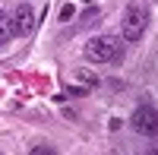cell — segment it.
<instances>
[{
	"mask_svg": "<svg viewBox=\"0 0 158 155\" xmlns=\"http://www.w3.org/2000/svg\"><path fill=\"white\" fill-rule=\"evenodd\" d=\"M82 54L92 63H120L123 60V35L120 38H114V35L89 38V44L82 48Z\"/></svg>",
	"mask_w": 158,
	"mask_h": 155,
	"instance_id": "6da1fadb",
	"label": "cell"
},
{
	"mask_svg": "<svg viewBox=\"0 0 158 155\" xmlns=\"http://www.w3.org/2000/svg\"><path fill=\"white\" fill-rule=\"evenodd\" d=\"M149 29V10L142 3H130L123 10V22H120V35L123 41H139Z\"/></svg>",
	"mask_w": 158,
	"mask_h": 155,
	"instance_id": "7a4b0ae2",
	"label": "cell"
},
{
	"mask_svg": "<svg viewBox=\"0 0 158 155\" xmlns=\"http://www.w3.org/2000/svg\"><path fill=\"white\" fill-rule=\"evenodd\" d=\"M130 127L139 136H158V111L152 105H139L133 111V117H130Z\"/></svg>",
	"mask_w": 158,
	"mask_h": 155,
	"instance_id": "3957f363",
	"label": "cell"
},
{
	"mask_svg": "<svg viewBox=\"0 0 158 155\" xmlns=\"http://www.w3.org/2000/svg\"><path fill=\"white\" fill-rule=\"evenodd\" d=\"M13 32L16 35H29L32 29H35V10L29 6V3H19L16 6V13H13Z\"/></svg>",
	"mask_w": 158,
	"mask_h": 155,
	"instance_id": "277c9868",
	"label": "cell"
},
{
	"mask_svg": "<svg viewBox=\"0 0 158 155\" xmlns=\"http://www.w3.org/2000/svg\"><path fill=\"white\" fill-rule=\"evenodd\" d=\"M13 35H16V32H13V19L0 13V48L10 44V41H13Z\"/></svg>",
	"mask_w": 158,
	"mask_h": 155,
	"instance_id": "5b68a950",
	"label": "cell"
},
{
	"mask_svg": "<svg viewBox=\"0 0 158 155\" xmlns=\"http://www.w3.org/2000/svg\"><path fill=\"white\" fill-rule=\"evenodd\" d=\"M29 155H57V149H54V146H35Z\"/></svg>",
	"mask_w": 158,
	"mask_h": 155,
	"instance_id": "8992f818",
	"label": "cell"
},
{
	"mask_svg": "<svg viewBox=\"0 0 158 155\" xmlns=\"http://www.w3.org/2000/svg\"><path fill=\"white\" fill-rule=\"evenodd\" d=\"M139 155H158V139H155V143H149V146H142Z\"/></svg>",
	"mask_w": 158,
	"mask_h": 155,
	"instance_id": "52a82bcc",
	"label": "cell"
},
{
	"mask_svg": "<svg viewBox=\"0 0 158 155\" xmlns=\"http://www.w3.org/2000/svg\"><path fill=\"white\" fill-rule=\"evenodd\" d=\"M70 16H73V3H67V6L60 10V19H70Z\"/></svg>",
	"mask_w": 158,
	"mask_h": 155,
	"instance_id": "ba28073f",
	"label": "cell"
},
{
	"mask_svg": "<svg viewBox=\"0 0 158 155\" xmlns=\"http://www.w3.org/2000/svg\"><path fill=\"white\" fill-rule=\"evenodd\" d=\"M89 3H92V0H89Z\"/></svg>",
	"mask_w": 158,
	"mask_h": 155,
	"instance_id": "9c48e42d",
	"label": "cell"
}]
</instances>
